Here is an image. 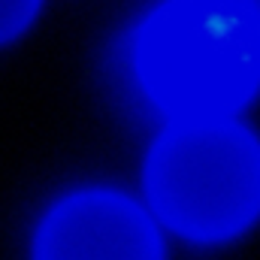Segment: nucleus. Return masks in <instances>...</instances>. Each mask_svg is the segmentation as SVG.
Segmentation results:
<instances>
[{"mask_svg": "<svg viewBox=\"0 0 260 260\" xmlns=\"http://www.w3.org/2000/svg\"><path fill=\"white\" fill-rule=\"evenodd\" d=\"M154 215L197 242H224L260 218V139L233 118H188L145 164Z\"/></svg>", "mask_w": 260, "mask_h": 260, "instance_id": "2", "label": "nucleus"}, {"mask_svg": "<svg viewBox=\"0 0 260 260\" xmlns=\"http://www.w3.org/2000/svg\"><path fill=\"white\" fill-rule=\"evenodd\" d=\"M136 73L176 121L230 118L260 88V24L245 0H167L136 37Z\"/></svg>", "mask_w": 260, "mask_h": 260, "instance_id": "1", "label": "nucleus"}, {"mask_svg": "<svg viewBox=\"0 0 260 260\" xmlns=\"http://www.w3.org/2000/svg\"><path fill=\"white\" fill-rule=\"evenodd\" d=\"M245 6L251 9V15H254V21L260 24V0H245Z\"/></svg>", "mask_w": 260, "mask_h": 260, "instance_id": "5", "label": "nucleus"}, {"mask_svg": "<svg viewBox=\"0 0 260 260\" xmlns=\"http://www.w3.org/2000/svg\"><path fill=\"white\" fill-rule=\"evenodd\" d=\"M34 260H164V245L133 200L115 191H82L46 215Z\"/></svg>", "mask_w": 260, "mask_h": 260, "instance_id": "3", "label": "nucleus"}, {"mask_svg": "<svg viewBox=\"0 0 260 260\" xmlns=\"http://www.w3.org/2000/svg\"><path fill=\"white\" fill-rule=\"evenodd\" d=\"M40 0H0V43L21 34L37 15Z\"/></svg>", "mask_w": 260, "mask_h": 260, "instance_id": "4", "label": "nucleus"}]
</instances>
